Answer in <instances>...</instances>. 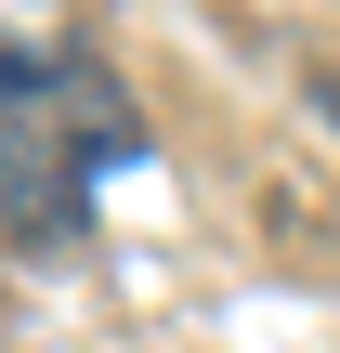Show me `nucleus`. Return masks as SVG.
<instances>
[{"label":"nucleus","mask_w":340,"mask_h":353,"mask_svg":"<svg viewBox=\"0 0 340 353\" xmlns=\"http://www.w3.org/2000/svg\"><path fill=\"white\" fill-rule=\"evenodd\" d=\"M131 144H144L131 105H118L79 52L0 39V210H13L26 236H66V223L92 210V183H105Z\"/></svg>","instance_id":"obj_1"},{"label":"nucleus","mask_w":340,"mask_h":353,"mask_svg":"<svg viewBox=\"0 0 340 353\" xmlns=\"http://www.w3.org/2000/svg\"><path fill=\"white\" fill-rule=\"evenodd\" d=\"M314 105H328V118H340V79H328V92H314Z\"/></svg>","instance_id":"obj_2"}]
</instances>
